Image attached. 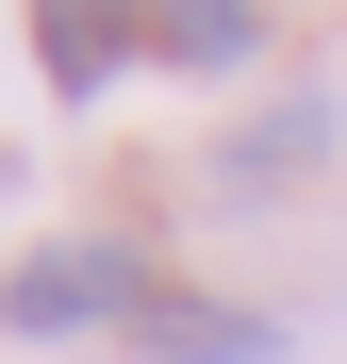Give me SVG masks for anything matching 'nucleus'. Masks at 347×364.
<instances>
[{
	"instance_id": "nucleus-1",
	"label": "nucleus",
	"mask_w": 347,
	"mask_h": 364,
	"mask_svg": "<svg viewBox=\"0 0 347 364\" xmlns=\"http://www.w3.org/2000/svg\"><path fill=\"white\" fill-rule=\"evenodd\" d=\"M0 331H149V249H133V232L33 249L17 282H0Z\"/></svg>"
},
{
	"instance_id": "nucleus-2",
	"label": "nucleus",
	"mask_w": 347,
	"mask_h": 364,
	"mask_svg": "<svg viewBox=\"0 0 347 364\" xmlns=\"http://www.w3.org/2000/svg\"><path fill=\"white\" fill-rule=\"evenodd\" d=\"M33 67L67 100H99L116 67H149V0H33Z\"/></svg>"
},
{
	"instance_id": "nucleus-3",
	"label": "nucleus",
	"mask_w": 347,
	"mask_h": 364,
	"mask_svg": "<svg viewBox=\"0 0 347 364\" xmlns=\"http://www.w3.org/2000/svg\"><path fill=\"white\" fill-rule=\"evenodd\" d=\"M265 50V0H149V67H182V83H231Z\"/></svg>"
},
{
	"instance_id": "nucleus-4",
	"label": "nucleus",
	"mask_w": 347,
	"mask_h": 364,
	"mask_svg": "<svg viewBox=\"0 0 347 364\" xmlns=\"http://www.w3.org/2000/svg\"><path fill=\"white\" fill-rule=\"evenodd\" d=\"M149 364H265L281 348V315H231V298H149V331H133Z\"/></svg>"
},
{
	"instance_id": "nucleus-5",
	"label": "nucleus",
	"mask_w": 347,
	"mask_h": 364,
	"mask_svg": "<svg viewBox=\"0 0 347 364\" xmlns=\"http://www.w3.org/2000/svg\"><path fill=\"white\" fill-rule=\"evenodd\" d=\"M314 149H331V100H281L265 133H231V166H215V199H281V182H298Z\"/></svg>"
}]
</instances>
